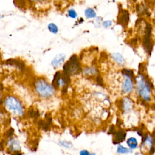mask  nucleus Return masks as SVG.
Here are the masks:
<instances>
[{
    "label": "nucleus",
    "mask_w": 155,
    "mask_h": 155,
    "mask_svg": "<svg viewBox=\"0 0 155 155\" xmlns=\"http://www.w3.org/2000/svg\"><path fill=\"white\" fill-rule=\"evenodd\" d=\"M9 147L12 150H18V149H19L20 147H19V144L18 143V142H17L16 140H13V139H11L9 141Z\"/></svg>",
    "instance_id": "obj_15"
},
{
    "label": "nucleus",
    "mask_w": 155,
    "mask_h": 155,
    "mask_svg": "<svg viewBox=\"0 0 155 155\" xmlns=\"http://www.w3.org/2000/svg\"><path fill=\"white\" fill-rule=\"evenodd\" d=\"M122 73L125 75V76L127 77H129V78H131L133 76V72L130 70V69H124L122 70Z\"/></svg>",
    "instance_id": "obj_19"
},
{
    "label": "nucleus",
    "mask_w": 155,
    "mask_h": 155,
    "mask_svg": "<svg viewBox=\"0 0 155 155\" xmlns=\"http://www.w3.org/2000/svg\"><path fill=\"white\" fill-rule=\"evenodd\" d=\"M118 153H122V154H124V153H127L130 151V150H128V148L124 147L122 145H119L118 147V150H117Z\"/></svg>",
    "instance_id": "obj_20"
},
{
    "label": "nucleus",
    "mask_w": 155,
    "mask_h": 155,
    "mask_svg": "<svg viewBox=\"0 0 155 155\" xmlns=\"http://www.w3.org/2000/svg\"><path fill=\"white\" fill-rule=\"evenodd\" d=\"M111 57L114 60V61L120 65H123L124 63V59L123 56L120 54V53H113L111 55Z\"/></svg>",
    "instance_id": "obj_12"
},
{
    "label": "nucleus",
    "mask_w": 155,
    "mask_h": 155,
    "mask_svg": "<svg viewBox=\"0 0 155 155\" xmlns=\"http://www.w3.org/2000/svg\"><path fill=\"white\" fill-rule=\"evenodd\" d=\"M125 137L126 133L123 130H120L118 132L115 133L114 139L113 140L114 144H118L121 142H123L125 140Z\"/></svg>",
    "instance_id": "obj_10"
},
{
    "label": "nucleus",
    "mask_w": 155,
    "mask_h": 155,
    "mask_svg": "<svg viewBox=\"0 0 155 155\" xmlns=\"http://www.w3.org/2000/svg\"><path fill=\"white\" fill-rule=\"evenodd\" d=\"M27 116L30 118H38L40 116V113L38 110H35L33 108H30L27 111Z\"/></svg>",
    "instance_id": "obj_14"
},
{
    "label": "nucleus",
    "mask_w": 155,
    "mask_h": 155,
    "mask_svg": "<svg viewBox=\"0 0 155 155\" xmlns=\"http://www.w3.org/2000/svg\"><path fill=\"white\" fill-rule=\"evenodd\" d=\"M64 59L65 55H64L63 54H60L57 55L52 61V66L55 68L61 66L63 64Z\"/></svg>",
    "instance_id": "obj_9"
},
{
    "label": "nucleus",
    "mask_w": 155,
    "mask_h": 155,
    "mask_svg": "<svg viewBox=\"0 0 155 155\" xmlns=\"http://www.w3.org/2000/svg\"><path fill=\"white\" fill-rule=\"evenodd\" d=\"M63 68V72L69 73L70 75L80 73L81 70V68L78 60V57L76 55L72 56L70 60L64 64Z\"/></svg>",
    "instance_id": "obj_4"
},
{
    "label": "nucleus",
    "mask_w": 155,
    "mask_h": 155,
    "mask_svg": "<svg viewBox=\"0 0 155 155\" xmlns=\"http://www.w3.org/2000/svg\"><path fill=\"white\" fill-rule=\"evenodd\" d=\"M132 106H133V102L129 98H125L123 101L122 108H124V110L126 111L130 110L131 109Z\"/></svg>",
    "instance_id": "obj_13"
},
{
    "label": "nucleus",
    "mask_w": 155,
    "mask_h": 155,
    "mask_svg": "<svg viewBox=\"0 0 155 155\" xmlns=\"http://www.w3.org/2000/svg\"><path fill=\"white\" fill-rule=\"evenodd\" d=\"M60 144L63 146V147H65L66 148H70L72 147V144L70 143V142H66V141H63V142H60Z\"/></svg>",
    "instance_id": "obj_22"
},
{
    "label": "nucleus",
    "mask_w": 155,
    "mask_h": 155,
    "mask_svg": "<svg viewBox=\"0 0 155 155\" xmlns=\"http://www.w3.org/2000/svg\"><path fill=\"white\" fill-rule=\"evenodd\" d=\"M135 155H140V154H139V153H137V154H135Z\"/></svg>",
    "instance_id": "obj_30"
},
{
    "label": "nucleus",
    "mask_w": 155,
    "mask_h": 155,
    "mask_svg": "<svg viewBox=\"0 0 155 155\" xmlns=\"http://www.w3.org/2000/svg\"><path fill=\"white\" fill-rule=\"evenodd\" d=\"M103 25L105 28H108L112 25V22L111 21H106L103 23Z\"/></svg>",
    "instance_id": "obj_24"
},
{
    "label": "nucleus",
    "mask_w": 155,
    "mask_h": 155,
    "mask_svg": "<svg viewBox=\"0 0 155 155\" xmlns=\"http://www.w3.org/2000/svg\"><path fill=\"white\" fill-rule=\"evenodd\" d=\"M133 88V82L131 78L126 76L125 79L124 81V83L123 84V87H122L123 92L124 93H128L132 91Z\"/></svg>",
    "instance_id": "obj_8"
},
{
    "label": "nucleus",
    "mask_w": 155,
    "mask_h": 155,
    "mask_svg": "<svg viewBox=\"0 0 155 155\" xmlns=\"http://www.w3.org/2000/svg\"><path fill=\"white\" fill-rule=\"evenodd\" d=\"M80 155H90V154L87 150H83L80 152Z\"/></svg>",
    "instance_id": "obj_26"
},
{
    "label": "nucleus",
    "mask_w": 155,
    "mask_h": 155,
    "mask_svg": "<svg viewBox=\"0 0 155 155\" xmlns=\"http://www.w3.org/2000/svg\"><path fill=\"white\" fill-rule=\"evenodd\" d=\"M35 90L38 94L42 98H49L54 94V89L44 78H40L36 81Z\"/></svg>",
    "instance_id": "obj_3"
},
{
    "label": "nucleus",
    "mask_w": 155,
    "mask_h": 155,
    "mask_svg": "<svg viewBox=\"0 0 155 155\" xmlns=\"http://www.w3.org/2000/svg\"><path fill=\"white\" fill-rule=\"evenodd\" d=\"M96 81L100 86H103V81L102 80V78L100 76H98L96 77Z\"/></svg>",
    "instance_id": "obj_25"
},
{
    "label": "nucleus",
    "mask_w": 155,
    "mask_h": 155,
    "mask_svg": "<svg viewBox=\"0 0 155 155\" xmlns=\"http://www.w3.org/2000/svg\"><path fill=\"white\" fill-rule=\"evenodd\" d=\"M127 143L128 145L130 147V148H132V149L136 148L138 147V141L134 138H129L127 140Z\"/></svg>",
    "instance_id": "obj_16"
},
{
    "label": "nucleus",
    "mask_w": 155,
    "mask_h": 155,
    "mask_svg": "<svg viewBox=\"0 0 155 155\" xmlns=\"http://www.w3.org/2000/svg\"><path fill=\"white\" fill-rule=\"evenodd\" d=\"M129 21V13L127 10L121 9L118 17V23L125 27L128 25Z\"/></svg>",
    "instance_id": "obj_6"
},
{
    "label": "nucleus",
    "mask_w": 155,
    "mask_h": 155,
    "mask_svg": "<svg viewBox=\"0 0 155 155\" xmlns=\"http://www.w3.org/2000/svg\"><path fill=\"white\" fill-rule=\"evenodd\" d=\"M138 92L140 96L145 100L149 101L151 96V86L153 87L149 79L144 76L140 75L137 80Z\"/></svg>",
    "instance_id": "obj_2"
},
{
    "label": "nucleus",
    "mask_w": 155,
    "mask_h": 155,
    "mask_svg": "<svg viewBox=\"0 0 155 155\" xmlns=\"http://www.w3.org/2000/svg\"><path fill=\"white\" fill-rule=\"evenodd\" d=\"M1 55H0V60H1Z\"/></svg>",
    "instance_id": "obj_31"
},
{
    "label": "nucleus",
    "mask_w": 155,
    "mask_h": 155,
    "mask_svg": "<svg viewBox=\"0 0 155 155\" xmlns=\"http://www.w3.org/2000/svg\"><path fill=\"white\" fill-rule=\"evenodd\" d=\"M85 15L88 18H93L96 16V12L93 9L88 8L85 10Z\"/></svg>",
    "instance_id": "obj_17"
},
{
    "label": "nucleus",
    "mask_w": 155,
    "mask_h": 155,
    "mask_svg": "<svg viewBox=\"0 0 155 155\" xmlns=\"http://www.w3.org/2000/svg\"><path fill=\"white\" fill-rule=\"evenodd\" d=\"M145 35L144 38L143 44L145 51L148 53L150 54L152 48H153V44L151 41L150 36L151 33V26L150 24H147L145 27Z\"/></svg>",
    "instance_id": "obj_5"
},
{
    "label": "nucleus",
    "mask_w": 155,
    "mask_h": 155,
    "mask_svg": "<svg viewBox=\"0 0 155 155\" xmlns=\"http://www.w3.org/2000/svg\"><path fill=\"white\" fill-rule=\"evenodd\" d=\"M68 13H69V16L72 18H76L77 17V13L73 9H69L68 11Z\"/></svg>",
    "instance_id": "obj_21"
},
{
    "label": "nucleus",
    "mask_w": 155,
    "mask_h": 155,
    "mask_svg": "<svg viewBox=\"0 0 155 155\" xmlns=\"http://www.w3.org/2000/svg\"><path fill=\"white\" fill-rule=\"evenodd\" d=\"M48 29L49 30L53 33L56 34L58 32V27L53 23H50L48 26Z\"/></svg>",
    "instance_id": "obj_18"
},
{
    "label": "nucleus",
    "mask_w": 155,
    "mask_h": 155,
    "mask_svg": "<svg viewBox=\"0 0 155 155\" xmlns=\"http://www.w3.org/2000/svg\"><path fill=\"white\" fill-rule=\"evenodd\" d=\"M14 133V130L12 128H10V129H9L7 132H6V136L7 137H10L13 135Z\"/></svg>",
    "instance_id": "obj_23"
},
{
    "label": "nucleus",
    "mask_w": 155,
    "mask_h": 155,
    "mask_svg": "<svg viewBox=\"0 0 155 155\" xmlns=\"http://www.w3.org/2000/svg\"><path fill=\"white\" fill-rule=\"evenodd\" d=\"M6 64L9 66H12L17 67L19 69L21 70H23L25 69V64L24 63L21 61V60H19L17 59H15V58H10L5 61Z\"/></svg>",
    "instance_id": "obj_7"
},
{
    "label": "nucleus",
    "mask_w": 155,
    "mask_h": 155,
    "mask_svg": "<svg viewBox=\"0 0 155 155\" xmlns=\"http://www.w3.org/2000/svg\"><path fill=\"white\" fill-rule=\"evenodd\" d=\"M4 107L9 112L18 116H23L24 114L25 108L22 103L14 96H7L4 100Z\"/></svg>",
    "instance_id": "obj_1"
},
{
    "label": "nucleus",
    "mask_w": 155,
    "mask_h": 155,
    "mask_svg": "<svg viewBox=\"0 0 155 155\" xmlns=\"http://www.w3.org/2000/svg\"><path fill=\"white\" fill-rule=\"evenodd\" d=\"M1 17H2V16H1V13H0V19H1Z\"/></svg>",
    "instance_id": "obj_29"
},
{
    "label": "nucleus",
    "mask_w": 155,
    "mask_h": 155,
    "mask_svg": "<svg viewBox=\"0 0 155 155\" xmlns=\"http://www.w3.org/2000/svg\"><path fill=\"white\" fill-rule=\"evenodd\" d=\"M3 89H4V87H3V84L1 83H0V91L1 92L2 90H3Z\"/></svg>",
    "instance_id": "obj_28"
},
{
    "label": "nucleus",
    "mask_w": 155,
    "mask_h": 155,
    "mask_svg": "<svg viewBox=\"0 0 155 155\" xmlns=\"http://www.w3.org/2000/svg\"><path fill=\"white\" fill-rule=\"evenodd\" d=\"M61 73L60 71L57 72L54 76L53 80L52 81V86L56 89H58L60 87V80H61Z\"/></svg>",
    "instance_id": "obj_11"
},
{
    "label": "nucleus",
    "mask_w": 155,
    "mask_h": 155,
    "mask_svg": "<svg viewBox=\"0 0 155 155\" xmlns=\"http://www.w3.org/2000/svg\"><path fill=\"white\" fill-rule=\"evenodd\" d=\"M3 103V102L2 97H1V91H0V105H1Z\"/></svg>",
    "instance_id": "obj_27"
}]
</instances>
